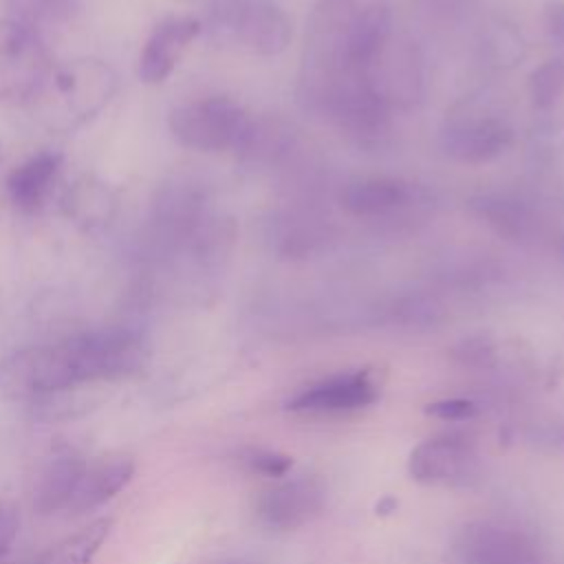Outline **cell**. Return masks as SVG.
I'll list each match as a JSON object with an SVG mask.
<instances>
[{
  "label": "cell",
  "instance_id": "e0dca14e",
  "mask_svg": "<svg viewBox=\"0 0 564 564\" xmlns=\"http://www.w3.org/2000/svg\"><path fill=\"white\" fill-rule=\"evenodd\" d=\"M4 9L7 20L40 35L42 29L66 24L75 11V0H4Z\"/></svg>",
  "mask_w": 564,
  "mask_h": 564
},
{
  "label": "cell",
  "instance_id": "83f0119b",
  "mask_svg": "<svg viewBox=\"0 0 564 564\" xmlns=\"http://www.w3.org/2000/svg\"><path fill=\"white\" fill-rule=\"evenodd\" d=\"M434 414H443V416H460L467 414L471 410V405L467 401H443L430 408Z\"/></svg>",
  "mask_w": 564,
  "mask_h": 564
},
{
  "label": "cell",
  "instance_id": "3957f363",
  "mask_svg": "<svg viewBox=\"0 0 564 564\" xmlns=\"http://www.w3.org/2000/svg\"><path fill=\"white\" fill-rule=\"evenodd\" d=\"M167 123L181 145L220 152L238 150L251 126V115L229 97H205L174 106Z\"/></svg>",
  "mask_w": 564,
  "mask_h": 564
},
{
  "label": "cell",
  "instance_id": "5bb4252c",
  "mask_svg": "<svg viewBox=\"0 0 564 564\" xmlns=\"http://www.w3.org/2000/svg\"><path fill=\"white\" fill-rule=\"evenodd\" d=\"M408 200L405 183L388 176H368L350 181L341 194V207L352 216H379L401 207Z\"/></svg>",
  "mask_w": 564,
  "mask_h": 564
},
{
  "label": "cell",
  "instance_id": "4316f807",
  "mask_svg": "<svg viewBox=\"0 0 564 564\" xmlns=\"http://www.w3.org/2000/svg\"><path fill=\"white\" fill-rule=\"evenodd\" d=\"M249 463H251L253 469L264 471V474H269V476H278V474H282V471L289 467V460H286V458H282V456H278V454H269V452H258V454H253V456L249 458Z\"/></svg>",
  "mask_w": 564,
  "mask_h": 564
},
{
  "label": "cell",
  "instance_id": "d6986e66",
  "mask_svg": "<svg viewBox=\"0 0 564 564\" xmlns=\"http://www.w3.org/2000/svg\"><path fill=\"white\" fill-rule=\"evenodd\" d=\"M284 134H286V130H282V126L278 121L251 117V126H249L242 143L238 145L236 154L247 165L271 163L284 150Z\"/></svg>",
  "mask_w": 564,
  "mask_h": 564
},
{
  "label": "cell",
  "instance_id": "6da1fadb",
  "mask_svg": "<svg viewBox=\"0 0 564 564\" xmlns=\"http://www.w3.org/2000/svg\"><path fill=\"white\" fill-rule=\"evenodd\" d=\"M115 68L97 57H77L53 66L29 99L37 121L53 132H73L95 119L115 97Z\"/></svg>",
  "mask_w": 564,
  "mask_h": 564
},
{
  "label": "cell",
  "instance_id": "2e32d148",
  "mask_svg": "<svg viewBox=\"0 0 564 564\" xmlns=\"http://www.w3.org/2000/svg\"><path fill=\"white\" fill-rule=\"evenodd\" d=\"M115 527L112 516H101L84 524L79 531L51 544L31 564H90Z\"/></svg>",
  "mask_w": 564,
  "mask_h": 564
},
{
  "label": "cell",
  "instance_id": "30bf717a",
  "mask_svg": "<svg viewBox=\"0 0 564 564\" xmlns=\"http://www.w3.org/2000/svg\"><path fill=\"white\" fill-rule=\"evenodd\" d=\"M62 212L82 231H101L119 214V194L99 176L84 174L66 187Z\"/></svg>",
  "mask_w": 564,
  "mask_h": 564
},
{
  "label": "cell",
  "instance_id": "8fae6325",
  "mask_svg": "<svg viewBox=\"0 0 564 564\" xmlns=\"http://www.w3.org/2000/svg\"><path fill=\"white\" fill-rule=\"evenodd\" d=\"M84 465L86 458L79 452L68 445H57L51 452L46 465L42 467L33 496L35 511L42 516L66 511L84 471Z\"/></svg>",
  "mask_w": 564,
  "mask_h": 564
},
{
  "label": "cell",
  "instance_id": "7a4b0ae2",
  "mask_svg": "<svg viewBox=\"0 0 564 564\" xmlns=\"http://www.w3.org/2000/svg\"><path fill=\"white\" fill-rule=\"evenodd\" d=\"M75 386L90 383L82 379L70 335L53 344L18 348L0 359V394L11 401L29 405Z\"/></svg>",
  "mask_w": 564,
  "mask_h": 564
},
{
  "label": "cell",
  "instance_id": "9a60e30c",
  "mask_svg": "<svg viewBox=\"0 0 564 564\" xmlns=\"http://www.w3.org/2000/svg\"><path fill=\"white\" fill-rule=\"evenodd\" d=\"M469 209L507 240H524L533 234L535 218L527 205L507 196L480 194L469 198Z\"/></svg>",
  "mask_w": 564,
  "mask_h": 564
},
{
  "label": "cell",
  "instance_id": "7c38bea8",
  "mask_svg": "<svg viewBox=\"0 0 564 564\" xmlns=\"http://www.w3.org/2000/svg\"><path fill=\"white\" fill-rule=\"evenodd\" d=\"M62 165V156L55 152H37L15 165L7 174V194L15 209L24 214L40 212L57 181V172Z\"/></svg>",
  "mask_w": 564,
  "mask_h": 564
},
{
  "label": "cell",
  "instance_id": "d4e9b609",
  "mask_svg": "<svg viewBox=\"0 0 564 564\" xmlns=\"http://www.w3.org/2000/svg\"><path fill=\"white\" fill-rule=\"evenodd\" d=\"M18 535V511L11 502L0 500V564H4Z\"/></svg>",
  "mask_w": 564,
  "mask_h": 564
},
{
  "label": "cell",
  "instance_id": "8992f818",
  "mask_svg": "<svg viewBox=\"0 0 564 564\" xmlns=\"http://www.w3.org/2000/svg\"><path fill=\"white\" fill-rule=\"evenodd\" d=\"M513 141V130L500 117L456 115L441 130V148L460 163H487L500 156Z\"/></svg>",
  "mask_w": 564,
  "mask_h": 564
},
{
  "label": "cell",
  "instance_id": "ba28073f",
  "mask_svg": "<svg viewBox=\"0 0 564 564\" xmlns=\"http://www.w3.org/2000/svg\"><path fill=\"white\" fill-rule=\"evenodd\" d=\"M200 33L203 26L196 18H165L159 22L139 55V79L143 84L165 82Z\"/></svg>",
  "mask_w": 564,
  "mask_h": 564
},
{
  "label": "cell",
  "instance_id": "5b68a950",
  "mask_svg": "<svg viewBox=\"0 0 564 564\" xmlns=\"http://www.w3.org/2000/svg\"><path fill=\"white\" fill-rule=\"evenodd\" d=\"M53 64L42 37L13 20H0V101H29Z\"/></svg>",
  "mask_w": 564,
  "mask_h": 564
},
{
  "label": "cell",
  "instance_id": "603a6c76",
  "mask_svg": "<svg viewBox=\"0 0 564 564\" xmlns=\"http://www.w3.org/2000/svg\"><path fill=\"white\" fill-rule=\"evenodd\" d=\"M485 46L491 55V62L498 66H513L524 55L522 37L507 24L494 26Z\"/></svg>",
  "mask_w": 564,
  "mask_h": 564
},
{
  "label": "cell",
  "instance_id": "cb8c5ba5",
  "mask_svg": "<svg viewBox=\"0 0 564 564\" xmlns=\"http://www.w3.org/2000/svg\"><path fill=\"white\" fill-rule=\"evenodd\" d=\"M531 148L540 154H560L564 152V115H549L540 119L531 134Z\"/></svg>",
  "mask_w": 564,
  "mask_h": 564
},
{
  "label": "cell",
  "instance_id": "4fadbf2b",
  "mask_svg": "<svg viewBox=\"0 0 564 564\" xmlns=\"http://www.w3.org/2000/svg\"><path fill=\"white\" fill-rule=\"evenodd\" d=\"M375 399V388L366 372L333 377L297 394L293 408L300 410H352Z\"/></svg>",
  "mask_w": 564,
  "mask_h": 564
},
{
  "label": "cell",
  "instance_id": "9c48e42d",
  "mask_svg": "<svg viewBox=\"0 0 564 564\" xmlns=\"http://www.w3.org/2000/svg\"><path fill=\"white\" fill-rule=\"evenodd\" d=\"M291 33V20L278 2L242 0L236 20L234 44H242L251 53L271 57L289 46Z\"/></svg>",
  "mask_w": 564,
  "mask_h": 564
},
{
  "label": "cell",
  "instance_id": "7402d4cb",
  "mask_svg": "<svg viewBox=\"0 0 564 564\" xmlns=\"http://www.w3.org/2000/svg\"><path fill=\"white\" fill-rule=\"evenodd\" d=\"M242 0H209L205 7V18L200 22L203 31L216 42V44H234V31L236 20L240 11Z\"/></svg>",
  "mask_w": 564,
  "mask_h": 564
},
{
  "label": "cell",
  "instance_id": "ac0fdd59",
  "mask_svg": "<svg viewBox=\"0 0 564 564\" xmlns=\"http://www.w3.org/2000/svg\"><path fill=\"white\" fill-rule=\"evenodd\" d=\"M315 491L308 485H286L275 491H269L260 502V513L271 524H295L313 507Z\"/></svg>",
  "mask_w": 564,
  "mask_h": 564
},
{
  "label": "cell",
  "instance_id": "f1b7e54d",
  "mask_svg": "<svg viewBox=\"0 0 564 564\" xmlns=\"http://www.w3.org/2000/svg\"><path fill=\"white\" fill-rule=\"evenodd\" d=\"M0 159H2V143H0Z\"/></svg>",
  "mask_w": 564,
  "mask_h": 564
},
{
  "label": "cell",
  "instance_id": "ffe728a7",
  "mask_svg": "<svg viewBox=\"0 0 564 564\" xmlns=\"http://www.w3.org/2000/svg\"><path fill=\"white\" fill-rule=\"evenodd\" d=\"M529 97L535 108L551 110L564 97V59L553 57L535 66L529 75Z\"/></svg>",
  "mask_w": 564,
  "mask_h": 564
},
{
  "label": "cell",
  "instance_id": "277c9868",
  "mask_svg": "<svg viewBox=\"0 0 564 564\" xmlns=\"http://www.w3.org/2000/svg\"><path fill=\"white\" fill-rule=\"evenodd\" d=\"M84 383L137 377L150 361V346L128 326H108L70 335Z\"/></svg>",
  "mask_w": 564,
  "mask_h": 564
},
{
  "label": "cell",
  "instance_id": "44dd1931",
  "mask_svg": "<svg viewBox=\"0 0 564 564\" xmlns=\"http://www.w3.org/2000/svg\"><path fill=\"white\" fill-rule=\"evenodd\" d=\"M456 458H460L454 443H427L412 456V471L427 478H445L456 469Z\"/></svg>",
  "mask_w": 564,
  "mask_h": 564
},
{
  "label": "cell",
  "instance_id": "52a82bcc",
  "mask_svg": "<svg viewBox=\"0 0 564 564\" xmlns=\"http://www.w3.org/2000/svg\"><path fill=\"white\" fill-rule=\"evenodd\" d=\"M134 456L126 452H104L86 458L79 482L68 502V513H86L119 496L134 478Z\"/></svg>",
  "mask_w": 564,
  "mask_h": 564
},
{
  "label": "cell",
  "instance_id": "484cf974",
  "mask_svg": "<svg viewBox=\"0 0 564 564\" xmlns=\"http://www.w3.org/2000/svg\"><path fill=\"white\" fill-rule=\"evenodd\" d=\"M544 24L549 37L564 46V0H546L544 4Z\"/></svg>",
  "mask_w": 564,
  "mask_h": 564
}]
</instances>
